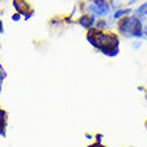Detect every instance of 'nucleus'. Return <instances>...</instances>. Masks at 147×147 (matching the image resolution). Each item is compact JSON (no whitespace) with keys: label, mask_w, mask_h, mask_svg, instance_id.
Segmentation results:
<instances>
[{"label":"nucleus","mask_w":147,"mask_h":147,"mask_svg":"<svg viewBox=\"0 0 147 147\" xmlns=\"http://www.w3.org/2000/svg\"><path fill=\"white\" fill-rule=\"evenodd\" d=\"M87 39L94 47H96L107 56H116L119 52V40L114 35L91 30V32L87 35Z\"/></svg>","instance_id":"nucleus-1"},{"label":"nucleus","mask_w":147,"mask_h":147,"mask_svg":"<svg viewBox=\"0 0 147 147\" xmlns=\"http://www.w3.org/2000/svg\"><path fill=\"white\" fill-rule=\"evenodd\" d=\"M119 31L126 36H134V38H140L143 35V28L140 20L135 16L131 18H124L119 23Z\"/></svg>","instance_id":"nucleus-2"},{"label":"nucleus","mask_w":147,"mask_h":147,"mask_svg":"<svg viewBox=\"0 0 147 147\" xmlns=\"http://www.w3.org/2000/svg\"><path fill=\"white\" fill-rule=\"evenodd\" d=\"M94 15L105 16L110 12V5L106 0H94V4H91L88 8Z\"/></svg>","instance_id":"nucleus-3"},{"label":"nucleus","mask_w":147,"mask_h":147,"mask_svg":"<svg viewBox=\"0 0 147 147\" xmlns=\"http://www.w3.org/2000/svg\"><path fill=\"white\" fill-rule=\"evenodd\" d=\"M94 16H90V15H86V16H82L80 19H79V24L83 26L84 28L90 30V28L94 26Z\"/></svg>","instance_id":"nucleus-4"},{"label":"nucleus","mask_w":147,"mask_h":147,"mask_svg":"<svg viewBox=\"0 0 147 147\" xmlns=\"http://www.w3.org/2000/svg\"><path fill=\"white\" fill-rule=\"evenodd\" d=\"M13 5H15V8L18 9L19 13H24V15H26V12L28 11V4L26 3L24 0H15V1H13Z\"/></svg>","instance_id":"nucleus-5"},{"label":"nucleus","mask_w":147,"mask_h":147,"mask_svg":"<svg viewBox=\"0 0 147 147\" xmlns=\"http://www.w3.org/2000/svg\"><path fill=\"white\" fill-rule=\"evenodd\" d=\"M136 13L140 16H146L147 15V3H143L138 9H136Z\"/></svg>","instance_id":"nucleus-6"},{"label":"nucleus","mask_w":147,"mask_h":147,"mask_svg":"<svg viewBox=\"0 0 147 147\" xmlns=\"http://www.w3.org/2000/svg\"><path fill=\"white\" fill-rule=\"evenodd\" d=\"M128 12H130V9H123V11L120 9V11H116L115 15H114V18H115V19H118V18H120V16L126 15V13H128Z\"/></svg>","instance_id":"nucleus-7"},{"label":"nucleus","mask_w":147,"mask_h":147,"mask_svg":"<svg viewBox=\"0 0 147 147\" xmlns=\"http://www.w3.org/2000/svg\"><path fill=\"white\" fill-rule=\"evenodd\" d=\"M19 18H20V13H16V15L12 16V19L15 20V22H18V20H19Z\"/></svg>","instance_id":"nucleus-8"},{"label":"nucleus","mask_w":147,"mask_h":147,"mask_svg":"<svg viewBox=\"0 0 147 147\" xmlns=\"http://www.w3.org/2000/svg\"><path fill=\"white\" fill-rule=\"evenodd\" d=\"M143 32H144V35H146V36H147V26H146V27H144V30H143Z\"/></svg>","instance_id":"nucleus-9"}]
</instances>
